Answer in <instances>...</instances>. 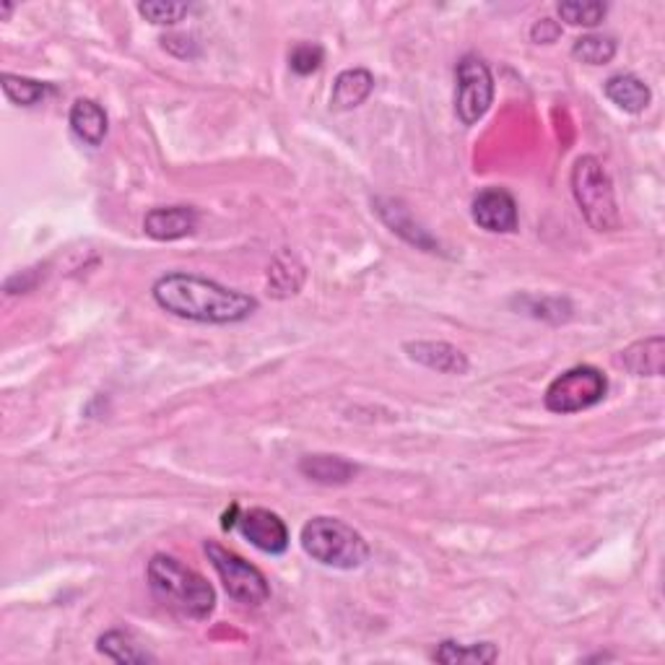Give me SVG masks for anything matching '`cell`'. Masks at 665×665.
<instances>
[{"instance_id": "obj_6", "label": "cell", "mask_w": 665, "mask_h": 665, "mask_svg": "<svg viewBox=\"0 0 665 665\" xmlns=\"http://www.w3.org/2000/svg\"><path fill=\"white\" fill-rule=\"evenodd\" d=\"M205 556L214 564L216 575L222 577L224 590L244 606H263L271 598V585L265 575L248 559H242L235 551L218 547L214 541H205Z\"/></svg>"}, {"instance_id": "obj_4", "label": "cell", "mask_w": 665, "mask_h": 665, "mask_svg": "<svg viewBox=\"0 0 665 665\" xmlns=\"http://www.w3.org/2000/svg\"><path fill=\"white\" fill-rule=\"evenodd\" d=\"M572 196H575L577 209L585 222L595 231H616L618 229V205L614 183H611L606 166L595 156L585 154L572 166Z\"/></svg>"}, {"instance_id": "obj_24", "label": "cell", "mask_w": 665, "mask_h": 665, "mask_svg": "<svg viewBox=\"0 0 665 665\" xmlns=\"http://www.w3.org/2000/svg\"><path fill=\"white\" fill-rule=\"evenodd\" d=\"M138 13H141L146 22H151L156 26H172L188 16L190 5L172 3V0H166V3L164 0H149V3H138Z\"/></svg>"}, {"instance_id": "obj_1", "label": "cell", "mask_w": 665, "mask_h": 665, "mask_svg": "<svg viewBox=\"0 0 665 665\" xmlns=\"http://www.w3.org/2000/svg\"><path fill=\"white\" fill-rule=\"evenodd\" d=\"M154 302L179 321L203 325H231L248 321L258 310V299L244 291L196 274H164L151 286Z\"/></svg>"}, {"instance_id": "obj_23", "label": "cell", "mask_w": 665, "mask_h": 665, "mask_svg": "<svg viewBox=\"0 0 665 665\" xmlns=\"http://www.w3.org/2000/svg\"><path fill=\"white\" fill-rule=\"evenodd\" d=\"M559 18L567 22L569 26H598L606 18L608 5L598 3V0H590V3H580V0H569V3H559L556 5Z\"/></svg>"}, {"instance_id": "obj_12", "label": "cell", "mask_w": 665, "mask_h": 665, "mask_svg": "<svg viewBox=\"0 0 665 665\" xmlns=\"http://www.w3.org/2000/svg\"><path fill=\"white\" fill-rule=\"evenodd\" d=\"M372 205H375L377 216H380L382 222L388 224L392 231H396V235H401L405 242L416 244V248L429 250V252H435L437 248H440V244L429 237V231L424 229V226L418 224L414 216H411V211L405 209L401 201H396V198H375Z\"/></svg>"}, {"instance_id": "obj_15", "label": "cell", "mask_w": 665, "mask_h": 665, "mask_svg": "<svg viewBox=\"0 0 665 665\" xmlns=\"http://www.w3.org/2000/svg\"><path fill=\"white\" fill-rule=\"evenodd\" d=\"M68 123L78 141H84L86 146H102L110 130L108 112L95 99H76L71 108Z\"/></svg>"}, {"instance_id": "obj_25", "label": "cell", "mask_w": 665, "mask_h": 665, "mask_svg": "<svg viewBox=\"0 0 665 665\" xmlns=\"http://www.w3.org/2000/svg\"><path fill=\"white\" fill-rule=\"evenodd\" d=\"M289 65L291 71L299 73V76H310V73H315L323 65V48L308 42L297 45L289 55Z\"/></svg>"}, {"instance_id": "obj_8", "label": "cell", "mask_w": 665, "mask_h": 665, "mask_svg": "<svg viewBox=\"0 0 665 665\" xmlns=\"http://www.w3.org/2000/svg\"><path fill=\"white\" fill-rule=\"evenodd\" d=\"M237 528L239 534L248 543H252L255 549H261L263 554L278 556L289 549V528L276 512L263 510V507H252L248 512L237 517Z\"/></svg>"}, {"instance_id": "obj_10", "label": "cell", "mask_w": 665, "mask_h": 665, "mask_svg": "<svg viewBox=\"0 0 665 665\" xmlns=\"http://www.w3.org/2000/svg\"><path fill=\"white\" fill-rule=\"evenodd\" d=\"M198 229V211L192 205H162L143 218V231L156 242H175Z\"/></svg>"}, {"instance_id": "obj_26", "label": "cell", "mask_w": 665, "mask_h": 665, "mask_svg": "<svg viewBox=\"0 0 665 665\" xmlns=\"http://www.w3.org/2000/svg\"><path fill=\"white\" fill-rule=\"evenodd\" d=\"M559 35H562V26H559V22H554V18H538L534 29H530V39H534L536 45L556 42Z\"/></svg>"}, {"instance_id": "obj_19", "label": "cell", "mask_w": 665, "mask_h": 665, "mask_svg": "<svg viewBox=\"0 0 665 665\" xmlns=\"http://www.w3.org/2000/svg\"><path fill=\"white\" fill-rule=\"evenodd\" d=\"M499 657V650L491 642H476V644H463V642H452L444 640L435 648L431 653V661L444 663V665H487L494 663Z\"/></svg>"}, {"instance_id": "obj_13", "label": "cell", "mask_w": 665, "mask_h": 665, "mask_svg": "<svg viewBox=\"0 0 665 665\" xmlns=\"http://www.w3.org/2000/svg\"><path fill=\"white\" fill-rule=\"evenodd\" d=\"M616 364L635 377H661L665 369V338L650 336L635 341L618 354Z\"/></svg>"}, {"instance_id": "obj_11", "label": "cell", "mask_w": 665, "mask_h": 665, "mask_svg": "<svg viewBox=\"0 0 665 665\" xmlns=\"http://www.w3.org/2000/svg\"><path fill=\"white\" fill-rule=\"evenodd\" d=\"M403 351L411 362L431 372H442V375H465L470 367L468 356L457 346L444 341H411L403 346Z\"/></svg>"}, {"instance_id": "obj_3", "label": "cell", "mask_w": 665, "mask_h": 665, "mask_svg": "<svg viewBox=\"0 0 665 665\" xmlns=\"http://www.w3.org/2000/svg\"><path fill=\"white\" fill-rule=\"evenodd\" d=\"M299 541L304 554L323 567L359 569L369 559V543L364 536L338 517H312L304 523Z\"/></svg>"}, {"instance_id": "obj_14", "label": "cell", "mask_w": 665, "mask_h": 665, "mask_svg": "<svg viewBox=\"0 0 665 665\" xmlns=\"http://www.w3.org/2000/svg\"><path fill=\"white\" fill-rule=\"evenodd\" d=\"M603 95L608 97L611 104L629 112V115H640V112L650 108V99H653L650 86L640 76H635V73H616V76H611L603 84Z\"/></svg>"}, {"instance_id": "obj_5", "label": "cell", "mask_w": 665, "mask_h": 665, "mask_svg": "<svg viewBox=\"0 0 665 665\" xmlns=\"http://www.w3.org/2000/svg\"><path fill=\"white\" fill-rule=\"evenodd\" d=\"M608 380L601 369L590 367V364H580L572 367L556 377L547 388L543 403L551 414H580V411L593 409L606 398Z\"/></svg>"}, {"instance_id": "obj_20", "label": "cell", "mask_w": 665, "mask_h": 665, "mask_svg": "<svg viewBox=\"0 0 665 665\" xmlns=\"http://www.w3.org/2000/svg\"><path fill=\"white\" fill-rule=\"evenodd\" d=\"M97 650L115 663H125V665L154 663V655L146 653L141 644L136 642V637H133L130 631H123V629L104 631V635L97 640Z\"/></svg>"}, {"instance_id": "obj_2", "label": "cell", "mask_w": 665, "mask_h": 665, "mask_svg": "<svg viewBox=\"0 0 665 665\" xmlns=\"http://www.w3.org/2000/svg\"><path fill=\"white\" fill-rule=\"evenodd\" d=\"M151 593L172 614L190 618V622H205L216 608V590L203 575L185 567L177 556L154 554L146 567Z\"/></svg>"}, {"instance_id": "obj_21", "label": "cell", "mask_w": 665, "mask_h": 665, "mask_svg": "<svg viewBox=\"0 0 665 665\" xmlns=\"http://www.w3.org/2000/svg\"><path fill=\"white\" fill-rule=\"evenodd\" d=\"M0 86H3V95L9 97L16 108H35V104L45 102V99L55 91L50 84L16 76V73H3V76H0Z\"/></svg>"}, {"instance_id": "obj_18", "label": "cell", "mask_w": 665, "mask_h": 665, "mask_svg": "<svg viewBox=\"0 0 665 665\" xmlns=\"http://www.w3.org/2000/svg\"><path fill=\"white\" fill-rule=\"evenodd\" d=\"M304 284V265L299 263V258L294 252L284 250L278 252L268 268V289L271 294L278 299L294 297Z\"/></svg>"}, {"instance_id": "obj_7", "label": "cell", "mask_w": 665, "mask_h": 665, "mask_svg": "<svg viewBox=\"0 0 665 665\" xmlns=\"http://www.w3.org/2000/svg\"><path fill=\"white\" fill-rule=\"evenodd\" d=\"M455 112L463 125H476L494 102V76L478 55H463L455 68Z\"/></svg>"}, {"instance_id": "obj_27", "label": "cell", "mask_w": 665, "mask_h": 665, "mask_svg": "<svg viewBox=\"0 0 665 665\" xmlns=\"http://www.w3.org/2000/svg\"><path fill=\"white\" fill-rule=\"evenodd\" d=\"M11 11H13V5H9V3H3V9H0V13H3V16H9Z\"/></svg>"}, {"instance_id": "obj_22", "label": "cell", "mask_w": 665, "mask_h": 665, "mask_svg": "<svg viewBox=\"0 0 665 665\" xmlns=\"http://www.w3.org/2000/svg\"><path fill=\"white\" fill-rule=\"evenodd\" d=\"M616 55V42L603 35H582L572 45V58L585 65H606Z\"/></svg>"}, {"instance_id": "obj_16", "label": "cell", "mask_w": 665, "mask_h": 665, "mask_svg": "<svg viewBox=\"0 0 665 665\" xmlns=\"http://www.w3.org/2000/svg\"><path fill=\"white\" fill-rule=\"evenodd\" d=\"M375 89V76L367 68H349L338 73L336 84L330 91V108L332 110H354L364 104Z\"/></svg>"}, {"instance_id": "obj_17", "label": "cell", "mask_w": 665, "mask_h": 665, "mask_svg": "<svg viewBox=\"0 0 665 665\" xmlns=\"http://www.w3.org/2000/svg\"><path fill=\"white\" fill-rule=\"evenodd\" d=\"M299 470L310 481L323 484V487H341L356 476L359 465L346 461L341 455H308L299 461Z\"/></svg>"}, {"instance_id": "obj_9", "label": "cell", "mask_w": 665, "mask_h": 665, "mask_svg": "<svg viewBox=\"0 0 665 665\" xmlns=\"http://www.w3.org/2000/svg\"><path fill=\"white\" fill-rule=\"evenodd\" d=\"M470 214L474 222L481 229L491 231V235H512L517 229V203L507 190L502 188H487L481 190L470 203Z\"/></svg>"}]
</instances>
